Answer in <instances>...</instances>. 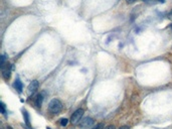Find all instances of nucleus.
Segmentation results:
<instances>
[{"instance_id":"12","label":"nucleus","mask_w":172,"mask_h":129,"mask_svg":"<svg viewBox=\"0 0 172 129\" xmlns=\"http://www.w3.org/2000/svg\"><path fill=\"white\" fill-rule=\"evenodd\" d=\"M167 17H168V19H169V20H172V9H171V10H170L169 12H168Z\"/></svg>"},{"instance_id":"6","label":"nucleus","mask_w":172,"mask_h":129,"mask_svg":"<svg viewBox=\"0 0 172 129\" xmlns=\"http://www.w3.org/2000/svg\"><path fill=\"white\" fill-rule=\"evenodd\" d=\"M14 87H15V89L17 90L19 93H21V92H22V89H23V85H22L21 81H20L19 79H17V80L15 81V83H14Z\"/></svg>"},{"instance_id":"5","label":"nucleus","mask_w":172,"mask_h":129,"mask_svg":"<svg viewBox=\"0 0 172 129\" xmlns=\"http://www.w3.org/2000/svg\"><path fill=\"white\" fill-rule=\"evenodd\" d=\"M11 75V69H10V64H6V66H3L2 67V76L5 80H8L10 78Z\"/></svg>"},{"instance_id":"7","label":"nucleus","mask_w":172,"mask_h":129,"mask_svg":"<svg viewBox=\"0 0 172 129\" xmlns=\"http://www.w3.org/2000/svg\"><path fill=\"white\" fill-rule=\"evenodd\" d=\"M23 117H24V121H25V124L28 128L31 129V125H30V121H29V115L27 113L26 110H23Z\"/></svg>"},{"instance_id":"2","label":"nucleus","mask_w":172,"mask_h":129,"mask_svg":"<svg viewBox=\"0 0 172 129\" xmlns=\"http://www.w3.org/2000/svg\"><path fill=\"white\" fill-rule=\"evenodd\" d=\"M84 113H85L84 109H77V110H75V111L73 113V115H72V117H71L72 124L77 125V123L81 122V120H82V117H83V115H84Z\"/></svg>"},{"instance_id":"4","label":"nucleus","mask_w":172,"mask_h":129,"mask_svg":"<svg viewBox=\"0 0 172 129\" xmlns=\"http://www.w3.org/2000/svg\"><path fill=\"white\" fill-rule=\"evenodd\" d=\"M79 124V127H81V128H89V127H91L94 124V120H93V118L86 117V118H84V119H82Z\"/></svg>"},{"instance_id":"16","label":"nucleus","mask_w":172,"mask_h":129,"mask_svg":"<svg viewBox=\"0 0 172 129\" xmlns=\"http://www.w3.org/2000/svg\"><path fill=\"white\" fill-rule=\"evenodd\" d=\"M142 1H143V2H150L151 0H142Z\"/></svg>"},{"instance_id":"15","label":"nucleus","mask_w":172,"mask_h":129,"mask_svg":"<svg viewBox=\"0 0 172 129\" xmlns=\"http://www.w3.org/2000/svg\"><path fill=\"white\" fill-rule=\"evenodd\" d=\"M119 129H130V128H129V126H122Z\"/></svg>"},{"instance_id":"18","label":"nucleus","mask_w":172,"mask_h":129,"mask_svg":"<svg viewBox=\"0 0 172 129\" xmlns=\"http://www.w3.org/2000/svg\"><path fill=\"white\" fill-rule=\"evenodd\" d=\"M7 129H12V127H10V126H8V127H7Z\"/></svg>"},{"instance_id":"1","label":"nucleus","mask_w":172,"mask_h":129,"mask_svg":"<svg viewBox=\"0 0 172 129\" xmlns=\"http://www.w3.org/2000/svg\"><path fill=\"white\" fill-rule=\"evenodd\" d=\"M62 104L58 99H53L49 103V110L51 113L57 114L62 111Z\"/></svg>"},{"instance_id":"10","label":"nucleus","mask_w":172,"mask_h":129,"mask_svg":"<svg viewBox=\"0 0 172 129\" xmlns=\"http://www.w3.org/2000/svg\"><path fill=\"white\" fill-rule=\"evenodd\" d=\"M104 126H105V125L103 124V123H99V124H97L96 126L92 127L91 129H103V128H104Z\"/></svg>"},{"instance_id":"13","label":"nucleus","mask_w":172,"mask_h":129,"mask_svg":"<svg viewBox=\"0 0 172 129\" xmlns=\"http://www.w3.org/2000/svg\"><path fill=\"white\" fill-rule=\"evenodd\" d=\"M106 129H116V128H115L114 125H108V126L106 127Z\"/></svg>"},{"instance_id":"9","label":"nucleus","mask_w":172,"mask_h":129,"mask_svg":"<svg viewBox=\"0 0 172 129\" xmlns=\"http://www.w3.org/2000/svg\"><path fill=\"white\" fill-rule=\"evenodd\" d=\"M60 125L62 126H66V124H68V120L66 119V118H62V119H60Z\"/></svg>"},{"instance_id":"20","label":"nucleus","mask_w":172,"mask_h":129,"mask_svg":"<svg viewBox=\"0 0 172 129\" xmlns=\"http://www.w3.org/2000/svg\"><path fill=\"white\" fill-rule=\"evenodd\" d=\"M171 28H172V25H171Z\"/></svg>"},{"instance_id":"17","label":"nucleus","mask_w":172,"mask_h":129,"mask_svg":"<svg viewBox=\"0 0 172 129\" xmlns=\"http://www.w3.org/2000/svg\"><path fill=\"white\" fill-rule=\"evenodd\" d=\"M158 1H159V2H165L166 0H158Z\"/></svg>"},{"instance_id":"3","label":"nucleus","mask_w":172,"mask_h":129,"mask_svg":"<svg viewBox=\"0 0 172 129\" xmlns=\"http://www.w3.org/2000/svg\"><path fill=\"white\" fill-rule=\"evenodd\" d=\"M38 87H39V83H38V81H36V80L32 81V82L29 84L28 88H27V94H28V96H32L33 94L37 91Z\"/></svg>"},{"instance_id":"11","label":"nucleus","mask_w":172,"mask_h":129,"mask_svg":"<svg viewBox=\"0 0 172 129\" xmlns=\"http://www.w3.org/2000/svg\"><path fill=\"white\" fill-rule=\"evenodd\" d=\"M0 107H1V113L5 114V104L3 102L0 103Z\"/></svg>"},{"instance_id":"14","label":"nucleus","mask_w":172,"mask_h":129,"mask_svg":"<svg viewBox=\"0 0 172 129\" xmlns=\"http://www.w3.org/2000/svg\"><path fill=\"white\" fill-rule=\"evenodd\" d=\"M136 0H126V2L128 3V4H131V3H134Z\"/></svg>"},{"instance_id":"8","label":"nucleus","mask_w":172,"mask_h":129,"mask_svg":"<svg viewBox=\"0 0 172 129\" xmlns=\"http://www.w3.org/2000/svg\"><path fill=\"white\" fill-rule=\"evenodd\" d=\"M42 101H43V96H42L41 94H38V95L36 96V99H35L36 106H37V107H41Z\"/></svg>"},{"instance_id":"19","label":"nucleus","mask_w":172,"mask_h":129,"mask_svg":"<svg viewBox=\"0 0 172 129\" xmlns=\"http://www.w3.org/2000/svg\"><path fill=\"white\" fill-rule=\"evenodd\" d=\"M47 129H51V128H49V127H47Z\"/></svg>"}]
</instances>
